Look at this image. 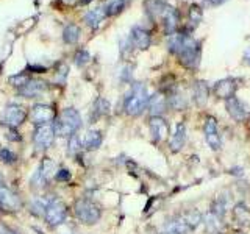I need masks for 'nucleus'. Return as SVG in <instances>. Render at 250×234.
Here are the masks:
<instances>
[{"label":"nucleus","mask_w":250,"mask_h":234,"mask_svg":"<svg viewBox=\"0 0 250 234\" xmlns=\"http://www.w3.org/2000/svg\"><path fill=\"white\" fill-rule=\"evenodd\" d=\"M80 28H78L75 23H69V25L64 27L62 30V39H64V42L67 44H75L78 39H80Z\"/></svg>","instance_id":"obj_23"},{"label":"nucleus","mask_w":250,"mask_h":234,"mask_svg":"<svg viewBox=\"0 0 250 234\" xmlns=\"http://www.w3.org/2000/svg\"><path fill=\"white\" fill-rule=\"evenodd\" d=\"M208 86L203 81H197L194 84V100L197 101L199 105H203L208 98Z\"/></svg>","instance_id":"obj_24"},{"label":"nucleus","mask_w":250,"mask_h":234,"mask_svg":"<svg viewBox=\"0 0 250 234\" xmlns=\"http://www.w3.org/2000/svg\"><path fill=\"white\" fill-rule=\"evenodd\" d=\"M239 234H241V233H239Z\"/></svg>","instance_id":"obj_42"},{"label":"nucleus","mask_w":250,"mask_h":234,"mask_svg":"<svg viewBox=\"0 0 250 234\" xmlns=\"http://www.w3.org/2000/svg\"><path fill=\"white\" fill-rule=\"evenodd\" d=\"M161 19H163V23H164V30H166V33L170 36L175 33V30L178 28V13L175 8H172L169 5H166L164 8V11L161 14Z\"/></svg>","instance_id":"obj_17"},{"label":"nucleus","mask_w":250,"mask_h":234,"mask_svg":"<svg viewBox=\"0 0 250 234\" xmlns=\"http://www.w3.org/2000/svg\"><path fill=\"white\" fill-rule=\"evenodd\" d=\"M169 105L174 109H177V111H182V109L186 108V101L183 97H180L178 94H172L170 98H169Z\"/></svg>","instance_id":"obj_28"},{"label":"nucleus","mask_w":250,"mask_h":234,"mask_svg":"<svg viewBox=\"0 0 250 234\" xmlns=\"http://www.w3.org/2000/svg\"><path fill=\"white\" fill-rule=\"evenodd\" d=\"M225 2H227V0H207V3H209L211 6H219V5H222Z\"/></svg>","instance_id":"obj_35"},{"label":"nucleus","mask_w":250,"mask_h":234,"mask_svg":"<svg viewBox=\"0 0 250 234\" xmlns=\"http://www.w3.org/2000/svg\"><path fill=\"white\" fill-rule=\"evenodd\" d=\"M203 133H205V140L211 150H214V152L219 150L222 145V140H221V135H219V130H217V122L214 117H208L205 120Z\"/></svg>","instance_id":"obj_10"},{"label":"nucleus","mask_w":250,"mask_h":234,"mask_svg":"<svg viewBox=\"0 0 250 234\" xmlns=\"http://www.w3.org/2000/svg\"><path fill=\"white\" fill-rule=\"evenodd\" d=\"M236 89H238V80L236 78H230V77L224 78V80H221V81H217L213 88L216 97L224 98V100H229V98L234 97Z\"/></svg>","instance_id":"obj_13"},{"label":"nucleus","mask_w":250,"mask_h":234,"mask_svg":"<svg viewBox=\"0 0 250 234\" xmlns=\"http://www.w3.org/2000/svg\"><path fill=\"white\" fill-rule=\"evenodd\" d=\"M80 144H82V140H80V137H78L77 135L70 136L69 137V153L75 155V153L80 152Z\"/></svg>","instance_id":"obj_30"},{"label":"nucleus","mask_w":250,"mask_h":234,"mask_svg":"<svg viewBox=\"0 0 250 234\" xmlns=\"http://www.w3.org/2000/svg\"><path fill=\"white\" fill-rule=\"evenodd\" d=\"M55 178L58 179V181H67V179L70 178V174H69V170H60V172H57V175H55Z\"/></svg>","instance_id":"obj_33"},{"label":"nucleus","mask_w":250,"mask_h":234,"mask_svg":"<svg viewBox=\"0 0 250 234\" xmlns=\"http://www.w3.org/2000/svg\"><path fill=\"white\" fill-rule=\"evenodd\" d=\"M0 234H18V233H14L13 230H10L8 226H3V225H0Z\"/></svg>","instance_id":"obj_34"},{"label":"nucleus","mask_w":250,"mask_h":234,"mask_svg":"<svg viewBox=\"0 0 250 234\" xmlns=\"http://www.w3.org/2000/svg\"><path fill=\"white\" fill-rule=\"evenodd\" d=\"M150 42H152V38H150V33H148L147 30L141 28V27L131 28L130 44L133 47H136V49H139V50H146L150 47Z\"/></svg>","instance_id":"obj_15"},{"label":"nucleus","mask_w":250,"mask_h":234,"mask_svg":"<svg viewBox=\"0 0 250 234\" xmlns=\"http://www.w3.org/2000/svg\"><path fill=\"white\" fill-rule=\"evenodd\" d=\"M23 206V201L10 187L0 186V209L5 213H18Z\"/></svg>","instance_id":"obj_6"},{"label":"nucleus","mask_w":250,"mask_h":234,"mask_svg":"<svg viewBox=\"0 0 250 234\" xmlns=\"http://www.w3.org/2000/svg\"><path fill=\"white\" fill-rule=\"evenodd\" d=\"M74 214L82 223L94 225L100 220L102 211L96 203L91 200H78L74 205Z\"/></svg>","instance_id":"obj_4"},{"label":"nucleus","mask_w":250,"mask_h":234,"mask_svg":"<svg viewBox=\"0 0 250 234\" xmlns=\"http://www.w3.org/2000/svg\"><path fill=\"white\" fill-rule=\"evenodd\" d=\"M50 200L52 198H49V200H47V198H38V200H35L33 205H31V211H33L36 215H44V213H45L47 206H49Z\"/></svg>","instance_id":"obj_26"},{"label":"nucleus","mask_w":250,"mask_h":234,"mask_svg":"<svg viewBox=\"0 0 250 234\" xmlns=\"http://www.w3.org/2000/svg\"><path fill=\"white\" fill-rule=\"evenodd\" d=\"M148 128H150L153 142H161L169 135V125L161 116H153L150 122H148Z\"/></svg>","instance_id":"obj_12"},{"label":"nucleus","mask_w":250,"mask_h":234,"mask_svg":"<svg viewBox=\"0 0 250 234\" xmlns=\"http://www.w3.org/2000/svg\"><path fill=\"white\" fill-rule=\"evenodd\" d=\"M82 127V117L80 113L74 108H66L64 111L60 114V117L53 122L55 135L62 137H70L80 130Z\"/></svg>","instance_id":"obj_3"},{"label":"nucleus","mask_w":250,"mask_h":234,"mask_svg":"<svg viewBox=\"0 0 250 234\" xmlns=\"http://www.w3.org/2000/svg\"><path fill=\"white\" fill-rule=\"evenodd\" d=\"M94 113H96V117L108 114L109 113V103L105 98H99L96 101V105H94Z\"/></svg>","instance_id":"obj_27"},{"label":"nucleus","mask_w":250,"mask_h":234,"mask_svg":"<svg viewBox=\"0 0 250 234\" xmlns=\"http://www.w3.org/2000/svg\"><path fill=\"white\" fill-rule=\"evenodd\" d=\"M102 133L97 131V130H89L88 133L84 135L83 137V145L84 148H88V150H96L102 145Z\"/></svg>","instance_id":"obj_22"},{"label":"nucleus","mask_w":250,"mask_h":234,"mask_svg":"<svg viewBox=\"0 0 250 234\" xmlns=\"http://www.w3.org/2000/svg\"><path fill=\"white\" fill-rule=\"evenodd\" d=\"M106 18V11H105V8H94V10L88 11L84 14V22L88 23V25L92 28V30H96L100 27V23L104 22V19Z\"/></svg>","instance_id":"obj_19"},{"label":"nucleus","mask_w":250,"mask_h":234,"mask_svg":"<svg viewBox=\"0 0 250 234\" xmlns=\"http://www.w3.org/2000/svg\"><path fill=\"white\" fill-rule=\"evenodd\" d=\"M89 2H91V0H80L82 5H86V3H89Z\"/></svg>","instance_id":"obj_38"},{"label":"nucleus","mask_w":250,"mask_h":234,"mask_svg":"<svg viewBox=\"0 0 250 234\" xmlns=\"http://www.w3.org/2000/svg\"><path fill=\"white\" fill-rule=\"evenodd\" d=\"M16 155L13 153V152H10V150H0V161H3V162H6V164H13V162H16Z\"/></svg>","instance_id":"obj_32"},{"label":"nucleus","mask_w":250,"mask_h":234,"mask_svg":"<svg viewBox=\"0 0 250 234\" xmlns=\"http://www.w3.org/2000/svg\"><path fill=\"white\" fill-rule=\"evenodd\" d=\"M148 98L150 97H148L146 86L143 83H135L131 86L130 92L127 94V97H125V103H124L125 113L131 117L143 114L148 105Z\"/></svg>","instance_id":"obj_2"},{"label":"nucleus","mask_w":250,"mask_h":234,"mask_svg":"<svg viewBox=\"0 0 250 234\" xmlns=\"http://www.w3.org/2000/svg\"><path fill=\"white\" fill-rule=\"evenodd\" d=\"M225 108H227V111H229V114L236 122H244L249 119V116H250L246 103L244 101H241L238 97H231L229 100H225Z\"/></svg>","instance_id":"obj_11"},{"label":"nucleus","mask_w":250,"mask_h":234,"mask_svg":"<svg viewBox=\"0 0 250 234\" xmlns=\"http://www.w3.org/2000/svg\"><path fill=\"white\" fill-rule=\"evenodd\" d=\"M148 109H150V114L153 116H161L164 111H166V106H167V100L163 94H155L150 98H148Z\"/></svg>","instance_id":"obj_20"},{"label":"nucleus","mask_w":250,"mask_h":234,"mask_svg":"<svg viewBox=\"0 0 250 234\" xmlns=\"http://www.w3.org/2000/svg\"><path fill=\"white\" fill-rule=\"evenodd\" d=\"M27 116H28L27 109L22 105L11 103V105H8L3 111V123L10 128H18L25 122Z\"/></svg>","instance_id":"obj_8"},{"label":"nucleus","mask_w":250,"mask_h":234,"mask_svg":"<svg viewBox=\"0 0 250 234\" xmlns=\"http://www.w3.org/2000/svg\"><path fill=\"white\" fill-rule=\"evenodd\" d=\"M70 234H77V233H70Z\"/></svg>","instance_id":"obj_41"},{"label":"nucleus","mask_w":250,"mask_h":234,"mask_svg":"<svg viewBox=\"0 0 250 234\" xmlns=\"http://www.w3.org/2000/svg\"><path fill=\"white\" fill-rule=\"evenodd\" d=\"M66 215H67V206L61 200L52 198L49 206L45 209V213H44V218H45L47 225L58 226L64 222Z\"/></svg>","instance_id":"obj_5"},{"label":"nucleus","mask_w":250,"mask_h":234,"mask_svg":"<svg viewBox=\"0 0 250 234\" xmlns=\"http://www.w3.org/2000/svg\"><path fill=\"white\" fill-rule=\"evenodd\" d=\"M53 172H55V162L49 158H45L41 162V166H39L38 172L33 176V184L35 186H44L53 176Z\"/></svg>","instance_id":"obj_16"},{"label":"nucleus","mask_w":250,"mask_h":234,"mask_svg":"<svg viewBox=\"0 0 250 234\" xmlns=\"http://www.w3.org/2000/svg\"><path fill=\"white\" fill-rule=\"evenodd\" d=\"M66 2H67V3H69V2H72V0H66Z\"/></svg>","instance_id":"obj_39"},{"label":"nucleus","mask_w":250,"mask_h":234,"mask_svg":"<svg viewBox=\"0 0 250 234\" xmlns=\"http://www.w3.org/2000/svg\"><path fill=\"white\" fill-rule=\"evenodd\" d=\"M47 89H49V84L45 81L38 80V78H28L21 88H18V92H19V96L25 98H35L38 96H41V94H44Z\"/></svg>","instance_id":"obj_9"},{"label":"nucleus","mask_w":250,"mask_h":234,"mask_svg":"<svg viewBox=\"0 0 250 234\" xmlns=\"http://www.w3.org/2000/svg\"><path fill=\"white\" fill-rule=\"evenodd\" d=\"M233 218L241 226H250V208H247L244 203H238L233 208Z\"/></svg>","instance_id":"obj_21"},{"label":"nucleus","mask_w":250,"mask_h":234,"mask_svg":"<svg viewBox=\"0 0 250 234\" xmlns=\"http://www.w3.org/2000/svg\"><path fill=\"white\" fill-rule=\"evenodd\" d=\"M89 59H91V57H89V53L86 52V50H80V52H78V53L75 55V62H77V66H84Z\"/></svg>","instance_id":"obj_31"},{"label":"nucleus","mask_w":250,"mask_h":234,"mask_svg":"<svg viewBox=\"0 0 250 234\" xmlns=\"http://www.w3.org/2000/svg\"><path fill=\"white\" fill-rule=\"evenodd\" d=\"M244 62H247V64H250V47L244 52Z\"/></svg>","instance_id":"obj_36"},{"label":"nucleus","mask_w":250,"mask_h":234,"mask_svg":"<svg viewBox=\"0 0 250 234\" xmlns=\"http://www.w3.org/2000/svg\"><path fill=\"white\" fill-rule=\"evenodd\" d=\"M3 181H5V179H3V175L0 174V186H3Z\"/></svg>","instance_id":"obj_37"},{"label":"nucleus","mask_w":250,"mask_h":234,"mask_svg":"<svg viewBox=\"0 0 250 234\" xmlns=\"http://www.w3.org/2000/svg\"><path fill=\"white\" fill-rule=\"evenodd\" d=\"M186 142V127H185V123H177V127H175V133H174V136L170 137V150L177 153L180 152L183 148Z\"/></svg>","instance_id":"obj_18"},{"label":"nucleus","mask_w":250,"mask_h":234,"mask_svg":"<svg viewBox=\"0 0 250 234\" xmlns=\"http://www.w3.org/2000/svg\"><path fill=\"white\" fill-rule=\"evenodd\" d=\"M30 116L36 125L52 123L55 120V109L50 105H35Z\"/></svg>","instance_id":"obj_14"},{"label":"nucleus","mask_w":250,"mask_h":234,"mask_svg":"<svg viewBox=\"0 0 250 234\" xmlns=\"http://www.w3.org/2000/svg\"><path fill=\"white\" fill-rule=\"evenodd\" d=\"M163 234H169V233H166V231H164V233H163Z\"/></svg>","instance_id":"obj_40"},{"label":"nucleus","mask_w":250,"mask_h":234,"mask_svg":"<svg viewBox=\"0 0 250 234\" xmlns=\"http://www.w3.org/2000/svg\"><path fill=\"white\" fill-rule=\"evenodd\" d=\"M169 50L180 58V62L186 67L195 70L200 64V42L189 35L174 33L169 38Z\"/></svg>","instance_id":"obj_1"},{"label":"nucleus","mask_w":250,"mask_h":234,"mask_svg":"<svg viewBox=\"0 0 250 234\" xmlns=\"http://www.w3.org/2000/svg\"><path fill=\"white\" fill-rule=\"evenodd\" d=\"M55 130L52 123H45V125H38L33 135V142L36 150H47L49 147H52L53 140H55Z\"/></svg>","instance_id":"obj_7"},{"label":"nucleus","mask_w":250,"mask_h":234,"mask_svg":"<svg viewBox=\"0 0 250 234\" xmlns=\"http://www.w3.org/2000/svg\"><path fill=\"white\" fill-rule=\"evenodd\" d=\"M128 0H108V3L105 6V11H106V16H114V14H119L125 5H127Z\"/></svg>","instance_id":"obj_25"},{"label":"nucleus","mask_w":250,"mask_h":234,"mask_svg":"<svg viewBox=\"0 0 250 234\" xmlns=\"http://www.w3.org/2000/svg\"><path fill=\"white\" fill-rule=\"evenodd\" d=\"M189 20L192 22V25L197 27L199 22L202 20V10L197 5H192L191 10H189Z\"/></svg>","instance_id":"obj_29"}]
</instances>
